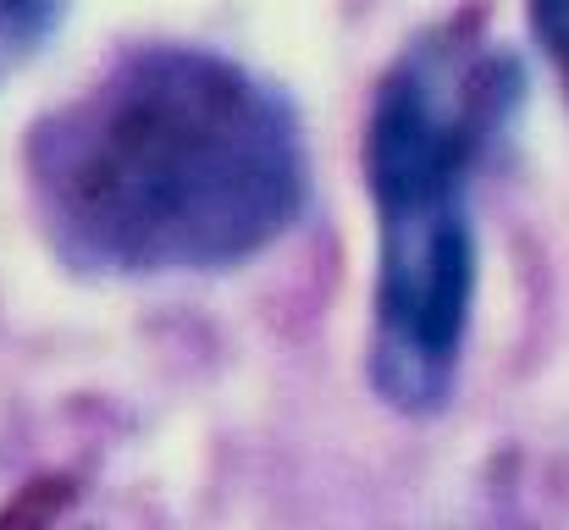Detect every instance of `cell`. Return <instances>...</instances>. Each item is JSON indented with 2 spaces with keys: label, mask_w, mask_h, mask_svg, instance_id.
Listing matches in <instances>:
<instances>
[{
  "label": "cell",
  "mask_w": 569,
  "mask_h": 530,
  "mask_svg": "<svg viewBox=\"0 0 569 530\" xmlns=\"http://www.w3.org/2000/svg\"><path fill=\"white\" fill-rule=\"evenodd\" d=\"M28 204L78 277H216L266 254L310 204L293 100L243 61L150 39L28 128Z\"/></svg>",
  "instance_id": "1"
},
{
  "label": "cell",
  "mask_w": 569,
  "mask_h": 530,
  "mask_svg": "<svg viewBox=\"0 0 569 530\" xmlns=\"http://www.w3.org/2000/svg\"><path fill=\"white\" fill-rule=\"evenodd\" d=\"M526 72L509 44L448 17L415 33L377 78L360 167L377 204L371 387L398 414H437L459 387L476 321L470 182L520 106Z\"/></svg>",
  "instance_id": "2"
},
{
  "label": "cell",
  "mask_w": 569,
  "mask_h": 530,
  "mask_svg": "<svg viewBox=\"0 0 569 530\" xmlns=\"http://www.w3.org/2000/svg\"><path fill=\"white\" fill-rule=\"evenodd\" d=\"M67 0H0V89L61 33Z\"/></svg>",
  "instance_id": "3"
},
{
  "label": "cell",
  "mask_w": 569,
  "mask_h": 530,
  "mask_svg": "<svg viewBox=\"0 0 569 530\" xmlns=\"http://www.w3.org/2000/svg\"><path fill=\"white\" fill-rule=\"evenodd\" d=\"M526 11H531L537 44L569 72V0H526Z\"/></svg>",
  "instance_id": "4"
}]
</instances>
